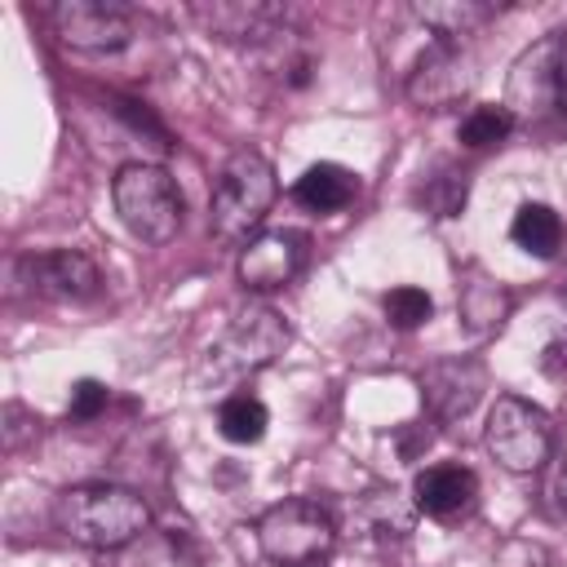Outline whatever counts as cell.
I'll list each match as a JSON object with an SVG mask.
<instances>
[{
    "label": "cell",
    "instance_id": "obj_1",
    "mask_svg": "<svg viewBox=\"0 0 567 567\" xmlns=\"http://www.w3.org/2000/svg\"><path fill=\"white\" fill-rule=\"evenodd\" d=\"M505 111L540 142L567 137V31H549L514 58Z\"/></svg>",
    "mask_w": 567,
    "mask_h": 567
},
{
    "label": "cell",
    "instance_id": "obj_2",
    "mask_svg": "<svg viewBox=\"0 0 567 567\" xmlns=\"http://www.w3.org/2000/svg\"><path fill=\"white\" fill-rule=\"evenodd\" d=\"M58 532L84 549H120L137 540L151 523V505L120 483H75L58 492Z\"/></svg>",
    "mask_w": 567,
    "mask_h": 567
},
{
    "label": "cell",
    "instance_id": "obj_3",
    "mask_svg": "<svg viewBox=\"0 0 567 567\" xmlns=\"http://www.w3.org/2000/svg\"><path fill=\"white\" fill-rule=\"evenodd\" d=\"M279 195V182H275V164L252 151V146H239L226 155V164L217 168L213 177V195H208V230L221 239V244H248L252 235H261V221L270 213Z\"/></svg>",
    "mask_w": 567,
    "mask_h": 567
},
{
    "label": "cell",
    "instance_id": "obj_4",
    "mask_svg": "<svg viewBox=\"0 0 567 567\" xmlns=\"http://www.w3.org/2000/svg\"><path fill=\"white\" fill-rule=\"evenodd\" d=\"M257 549L275 567H328L337 554V518L310 496H288L252 523Z\"/></svg>",
    "mask_w": 567,
    "mask_h": 567
},
{
    "label": "cell",
    "instance_id": "obj_5",
    "mask_svg": "<svg viewBox=\"0 0 567 567\" xmlns=\"http://www.w3.org/2000/svg\"><path fill=\"white\" fill-rule=\"evenodd\" d=\"M111 199L120 221L128 226L133 239L142 244H168L182 230V190L164 164L151 159H128L111 177Z\"/></svg>",
    "mask_w": 567,
    "mask_h": 567
},
{
    "label": "cell",
    "instance_id": "obj_6",
    "mask_svg": "<svg viewBox=\"0 0 567 567\" xmlns=\"http://www.w3.org/2000/svg\"><path fill=\"white\" fill-rule=\"evenodd\" d=\"M483 443L501 470L536 474L554 461V421L540 403H532L523 394H501L487 412Z\"/></svg>",
    "mask_w": 567,
    "mask_h": 567
},
{
    "label": "cell",
    "instance_id": "obj_7",
    "mask_svg": "<svg viewBox=\"0 0 567 567\" xmlns=\"http://www.w3.org/2000/svg\"><path fill=\"white\" fill-rule=\"evenodd\" d=\"M288 341H292V328L279 310L248 306L226 323V332L208 350V368H213V377H252V372L270 368L288 350Z\"/></svg>",
    "mask_w": 567,
    "mask_h": 567
},
{
    "label": "cell",
    "instance_id": "obj_8",
    "mask_svg": "<svg viewBox=\"0 0 567 567\" xmlns=\"http://www.w3.org/2000/svg\"><path fill=\"white\" fill-rule=\"evenodd\" d=\"M478 71H474V53L465 40H425V49L416 53V62L403 75V93L412 106L421 111H447L456 102L470 97Z\"/></svg>",
    "mask_w": 567,
    "mask_h": 567
},
{
    "label": "cell",
    "instance_id": "obj_9",
    "mask_svg": "<svg viewBox=\"0 0 567 567\" xmlns=\"http://www.w3.org/2000/svg\"><path fill=\"white\" fill-rule=\"evenodd\" d=\"M49 18L75 53H115L137 35V9L120 0H58Z\"/></svg>",
    "mask_w": 567,
    "mask_h": 567
},
{
    "label": "cell",
    "instance_id": "obj_10",
    "mask_svg": "<svg viewBox=\"0 0 567 567\" xmlns=\"http://www.w3.org/2000/svg\"><path fill=\"white\" fill-rule=\"evenodd\" d=\"M310 261V235L306 230H292V226H275V230H261L252 235L244 248H239V284L248 292H275L284 284H292Z\"/></svg>",
    "mask_w": 567,
    "mask_h": 567
},
{
    "label": "cell",
    "instance_id": "obj_11",
    "mask_svg": "<svg viewBox=\"0 0 567 567\" xmlns=\"http://www.w3.org/2000/svg\"><path fill=\"white\" fill-rule=\"evenodd\" d=\"M190 18L221 44H270L288 31V4L275 0H213L190 4Z\"/></svg>",
    "mask_w": 567,
    "mask_h": 567
},
{
    "label": "cell",
    "instance_id": "obj_12",
    "mask_svg": "<svg viewBox=\"0 0 567 567\" xmlns=\"http://www.w3.org/2000/svg\"><path fill=\"white\" fill-rule=\"evenodd\" d=\"M27 288L44 301H89L102 288V270L93 266L89 252L80 248H53V252H31L18 261Z\"/></svg>",
    "mask_w": 567,
    "mask_h": 567
},
{
    "label": "cell",
    "instance_id": "obj_13",
    "mask_svg": "<svg viewBox=\"0 0 567 567\" xmlns=\"http://www.w3.org/2000/svg\"><path fill=\"white\" fill-rule=\"evenodd\" d=\"M416 385H421V403L430 408V416L439 425H452L474 412V403L487 390V372L478 359H439L416 377Z\"/></svg>",
    "mask_w": 567,
    "mask_h": 567
},
{
    "label": "cell",
    "instance_id": "obj_14",
    "mask_svg": "<svg viewBox=\"0 0 567 567\" xmlns=\"http://www.w3.org/2000/svg\"><path fill=\"white\" fill-rule=\"evenodd\" d=\"M478 501V474L461 461H439V465H425L412 483V505L430 518H461L470 514Z\"/></svg>",
    "mask_w": 567,
    "mask_h": 567
},
{
    "label": "cell",
    "instance_id": "obj_15",
    "mask_svg": "<svg viewBox=\"0 0 567 567\" xmlns=\"http://www.w3.org/2000/svg\"><path fill=\"white\" fill-rule=\"evenodd\" d=\"M354 195H359V177H354L346 164H332V159L310 164V168L292 182V199H297L306 213H341Z\"/></svg>",
    "mask_w": 567,
    "mask_h": 567
},
{
    "label": "cell",
    "instance_id": "obj_16",
    "mask_svg": "<svg viewBox=\"0 0 567 567\" xmlns=\"http://www.w3.org/2000/svg\"><path fill=\"white\" fill-rule=\"evenodd\" d=\"M412 13L434 40H470L478 27L492 22L496 9L483 0H434V4H416Z\"/></svg>",
    "mask_w": 567,
    "mask_h": 567
},
{
    "label": "cell",
    "instance_id": "obj_17",
    "mask_svg": "<svg viewBox=\"0 0 567 567\" xmlns=\"http://www.w3.org/2000/svg\"><path fill=\"white\" fill-rule=\"evenodd\" d=\"M509 239H514L523 252L549 261V257H558V248H563V239H567V226H563V217H558L549 204H536V199H532V204H523V208L514 213Z\"/></svg>",
    "mask_w": 567,
    "mask_h": 567
},
{
    "label": "cell",
    "instance_id": "obj_18",
    "mask_svg": "<svg viewBox=\"0 0 567 567\" xmlns=\"http://www.w3.org/2000/svg\"><path fill=\"white\" fill-rule=\"evenodd\" d=\"M509 292H505V284H496V279H487L483 270H470L465 275V284H461V319H465V328L470 332H492V328H501L505 319H509Z\"/></svg>",
    "mask_w": 567,
    "mask_h": 567
},
{
    "label": "cell",
    "instance_id": "obj_19",
    "mask_svg": "<svg viewBox=\"0 0 567 567\" xmlns=\"http://www.w3.org/2000/svg\"><path fill=\"white\" fill-rule=\"evenodd\" d=\"M416 518V505H408L394 487H377L368 496H359V523L372 536H408Z\"/></svg>",
    "mask_w": 567,
    "mask_h": 567
},
{
    "label": "cell",
    "instance_id": "obj_20",
    "mask_svg": "<svg viewBox=\"0 0 567 567\" xmlns=\"http://www.w3.org/2000/svg\"><path fill=\"white\" fill-rule=\"evenodd\" d=\"M514 128H518V124H514V115L505 111V102H478V106H470V115L461 120L456 137H461L465 151H487V146H501Z\"/></svg>",
    "mask_w": 567,
    "mask_h": 567
},
{
    "label": "cell",
    "instance_id": "obj_21",
    "mask_svg": "<svg viewBox=\"0 0 567 567\" xmlns=\"http://www.w3.org/2000/svg\"><path fill=\"white\" fill-rule=\"evenodd\" d=\"M266 425H270V412H266V403L252 399V394H230V399H221V408H217V430H221V439H230V443H257V439L266 434Z\"/></svg>",
    "mask_w": 567,
    "mask_h": 567
},
{
    "label": "cell",
    "instance_id": "obj_22",
    "mask_svg": "<svg viewBox=\"0 0 567 567\" xmlns=\"http://www.w3.org/2000/svg\"><path fill=\"white\" fill-rule=\"evenodd\" d=\"M465 195H470V177H465V168H456V164H439V168L425 177V186H421L425 213H430V217H443V221L465 208Z\"/></svg>",
    "mask_w": 567,
    "mask_h": 567
},
{
    "label": "cell",
    "instance_id": "obj_23",
    "mask_svg": "<svg viewBox=\"0 0 567 567\" xmlns=\"http://www.w3.org/2000/svg\"><path fill=\"white\" fill-rule=\"evenodd\" d=\"M381 310H385L390 328L412 332V328H421V323L434 315V301H430V292H425V288L403 284V288H390V292L381 297Z\"/></svg>",
    "mask_w": 567,
    "mask_h": 567
},
{
    "label": "cell",
    "instance_id": "obj_24",
    "mask_svg": "<svg viewBox=\"0 0 567 567\" xmlns=\"http://www.w3.org/2000/svg\"><path fill=\"white\" fill-rule=\"evenodd\" d=\"M487 567H549V549L540 540H532V536H505L492 549Z\"/></svg>",
    "mask_w": 567,
    "mask_h": 567
},
{
    "label": "cell",
    "instance_id": "obj_25",
    "mask_svg": "<svg viewBox=\"0 0 567 567\" xmlns=\"http://www.w3.org/2000/svg\"><path fill=\"white\" fill-rule=\"evenodd\" d=\"M40 416L22 403H4V425H0V439H4V452H22L27 443L40 439Z\"/></svg>",
    "mask_w": 567,
    "mask_h": 567
},
{
    "label": "cell",
    "instance_id": "obj_26",
    "mask_svg": "<svg viewBox=\"0 0 567 567\" xmlns=\"http://www.w3.org/2000/svg\"><path fill=\"white\" fill-rule=\"evenodd\" d=\"M106 399H111V390H106L102 381L84 377V381H75V385H71V403H66V416H71V421H93V416L106 408Z\"/></svg>",
    "mask_w": 567,
    "mask_h": 567
},
{
    "label": "cell",
    "instance_id": "obj_27",
    "mask_svg": "<svg viewBox=\"0 0 567 567\" xmlns=\"http://www.w3.org/2000/svg\"><path fill=\"white\" fill-rule=\"evenodd\" d=\"M545 496L558 514H567V452L549 461V478H545Z\"/></svg>",
    "mask_w": 567,
    "mask_h": 567
},
{
    "label": "cell",
    "instance_id": "obj_28",
    "mask_svg": "<svg viewBox=\"0 0 567 567\" xmlns=\"http://www.w3.org/2000/svg\"><path fill=\"white\" fill-rule=\"evenodd\" d=\"M540 372L554 381H567V332H558L545 350H540Z\"/></svg>",
    "mask_w": 567,
    "mask_h": 567
}]
</instances>
